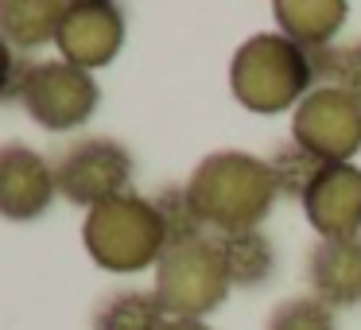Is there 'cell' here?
<instances>
[{
	"label": "cell",
	"mask_w": 361,
	"mask_h": 330,
	"mask_svg": "<svg viewBox=\"0 0 361 330\" xmlns=\"http://www.w3.org/2000/svg\"><path fill=\"white\" fill-rule=\"evenodd\" d=\"M187 195L206 229L245 233V229H260L280 187L268 159L249 152H214L195 167Z\"/></svg>",
	"instance_id": "obj_1"
},
{
	"label": "cell",
	"mask_w": 361,
	"mask_h": 330,
	"mask_svg": "<svg viewBox=\"0 0 361 330\" xmlns=\"http://www.w3.org/2000/svg\"><path fill=\"white\" fill-rule=\"evenodd\" d=\"M314 86V66L303 47L283 35H252L233 51L229 63V90L249 113L276 117L303 102Z\"/></svg>",
	"instance_id": "obj_2"
},
{
	"label": "cell",
	"mask_w": 361,
	"mask_h": 330,
	"mask_svg": "<svg viewBox=\"0 0 361 330\" xmlns=\"http://www.w3.org/2000/svg\"><path fill=\"white\" fill-rule=\"evenodd\" d=\"M82 241L94 264L105 272H144L167 252V233L156 202L133 190L94 206L82 221Z\"/></svg>",
	"instance_id": "obj_3"
},
{
	"label": "cell",
	"mask_w": 361,
	"mask_h": 330,
	"mask_svg": "<svg viewBox=\"0 0 361 330\" xmlns=\"http://www.w3.org/2000/svg\"><path fill=\"white\" fill-rule=\"evenodd\" d=\"M229 276L214 237L171 245L156 264V295L171 319H202L229 295Z\"/></svg>",
	"instance_id": "obj_4"
},
{
	"label": "cell",
	"mask_w": 361,
	"mask_h": 330,
	"mask_svg": "<svg viewBox=\"0 0 361 330\" xmlns=\"http://www.w3.org/2000/svg\"><path fill=\"white\" fill-rule=\"evenodd\" d=\"M20 105L47 133H71L94 117L97 82L66 59H43V63L27 66L24 86H20Z\"/></svg>",
	"instance_id": "obj_5"
},
{
	"label": "cell",
	"mask_w": 361,
	"mask_h": 330,
	"mask_svg": "<svg viewBox=\"0 0 361 330\" xmlns=\"http://www.w3.org/2000/svg\"><path fill=\"white\" fill-rule=\"evenodd\" d=\"M51 171H55V190L66 202L94 210V206L125 195L128 179H133V156L117 140L86 136V140L71 144L51 164Z\"/></svg>",
	"instance_id": "obj_6"
},
{
	"label": "cell",
	"mask_w": 361,
	"mask_h": 330,
	"mask_svg": "<svg viewBox=\"0 0 361 330\" xmlns=\"http://www.w3.org/2000/svg\"><path fill=\"white\" fill-rule=\"evenodd\" d=\"M291 140L322 164H350L361 152V102L338 86H314L295 105Z\"/></svg>",
	"instance_id": "obj_7"
},
{
	"label": "cell",
	"mask_w": 361,
	"mask_h": 330,
	"mask_svg": "<svg viewBox=\"0 0 361 330\" xmlns=\"http://www.w3.org/2000/svg\"><path fill=\"white\" fill-rule=\"evenodd\" d=\"M55 43L66 63L90 74L117 59L121 43H125V16L109 0H78L66 8Z\"/></svg>",
	"instance_id": "obj_8"
},
{
	"label": "cell",
	"mask_w": 361,
	"mask_h": 330,
	"mask_svg": "<svg viewBox=\"0 0 361 330\" xmlns=\"http://www.w3.org/2000/svg\"><path fill=\"white\" fill-rule=\"evenodd\" d=\"M311 229L322 241L361 237V167L326 164L303 198Z\"/></svg>",
	"instance_id": "obj_9"
},
{
	"label": "cell",
	"mask_w": 361,
	"mask_h": 330,
	"mask_svg": "<svg viewBox=\"0 0 361 330\" xmlns=\"http://www.w3.org/2000/svg\"><path fill=\"white\" fill-rule=\"evenodd\" d=\"M55 198V171L27 144H0V218L32 221Z\"/></svg>",
	"instance_id": "obj_10"
},
{
	"label": "cell",
	"mask_w": 361,
	"mask_h": 330,
	"mask_svg": "<svg viewBox=\"0 0 361 330\" xmlns=\"http://www.w3.org/2000/svg\"><path fill=\"white\" fill-rule=\"evenodd\" d=\"M307 280L314 299L326 307H357L361 303V237L319 241L307 252Z\"/></svg>",
	"instance_id": "obj_11"
},
{
	"label": "cell",
	"mask_w": 361,
	"mask_h": 330,
	"mask_svg": "<svg viewBox=\"0 0 361 330\" xmlns=\"http://www.w3.org/2000/svg\"><path fill=\"white\" fill-rule=\"evenodd\" d=\"M272 16L280 24V35L303 51H322L345 24L350 8L342 0H276Z\"/></svg>",
	"instance_id": "obj_12"
},
{
	"label": "cell",
	"mask_w": 361,
	"mask_h": 330,
	"mask_svg": "<svg viewBox=\"0 0 361 330\" xmlns=\"http://www.w3.org/2000/svg\"><path fill=\"white\" fill-rule=\"evenodd\" d=\"M71 4L59 0H0V35L12 51H35L47 39H59V28Z\"/></svg>",
	"instance_id": "obj_13"
},
{
	"label": "cell",
	"mask_w": 361,
	"mask_h": 330,
	"mask_svg": "<svg viewBox=\"0 0 361 330\" xmlns=\"http://www.w3.org/2000/svg\"><path fill=\"white\" fill-rule=\"evenodd\" d=\"M221 252V264L233 288H257L272 276L276 268V245L268 241L260 229H245V233H210Z\"/></svg>",
	"instance_id": "obj_14"
},
{
	"label": "cell",
	"mask_w": 361,
	"mask_h": 330,
	"mask_svg": "<svg viewBox=\"0 0 361 330\" xmlns=\"http://www.w3.org/2000/svg\"><path fill=\"white\" fill-rule=\"evenodd\" d=\"M167 311L156 291H113L94 311V330H164Z\"/></svg>",
	"instance_id": "obj_15"
},
{
	"label": "cell",
	"mask_w": 361,
	"mask_h": 330,
	"mask_svg": "<svg viewBox=\"0 0 361 330\" xmlns=\"http://www.w3.org/2000/svg\"><path fill=\"white\" fill-rule=\"evenodd\" d=\"M268 167H272V175H276L280 195L299 198V202H303L307 190H311V183L322 175V167H326V164L314 159L307 148H299L295 140H288V144H280V148L268 156Z\"/></svg>",
	"instance_id": "obj_16"
},
{
	"label": "cell",
	"mask_w": 361,
	"mask_h": 330,
	"mask_svg": "<svg viewBox=\"0 0 361 330\" xmlns=\"http://www.w3.org/2000/svg\"><path fill=\"white\" fill-rule=\"evenodd\" d=\"M314 66V82L322 86H338L345 94H353L361 102V43H350V47H322V51H307Z\"/></svg>",
	"instance_id": "obj_17"
},
{
	"label": "cell",
	"mask_w": 361,
	"mask_h": 330,
	"mask_svg": "<svg viewBox=\"0 0 361 330\" xmlns=\"http://www.w3.org/2000/svg\"><path fill=\"white\" fill-rule=\"evenodd\" d=\"M152 202H156L159 221H164L167 249H171V245H183V241H195V237H206V226L195 214V206H190L187 187H164Z\"/></svg>",
	"instance_id": "obj_18"
},
{
	"label": "cell",
	"mask_w": 361,
	"mask_h": 330,
	"mask_svg": "<svg viewBox=\"0 0 361 330\" xmlns=\"http://www.w3.org/2000/svg\"><path fill=\"white\" fill-rule=\"evenodd\" d=\"M264 330H338V319H334V307H326L322 299L295 295L276 303Z\"/></svg>",
	"instance_id": "obj_19"
},
{
	"label": "cell",
	"mask_w": 361,
	"mask_h": 330,
	"mask_svg": "<svg viewBox=\"0 0 361 330\" xmlns=\"http://www.w3.org/2000/svg\"><path fill=\"white\" fill-rule=\"evenodd\" d=\"M27 66H32V59L16 55V51H12V43L0 35V102L20 97V86H24Z\"/></svg>",
	"instance_id": "obj_20"
},
{
	"label": "cell",
	"mask_w": 361,
	"mask_h": 330,
	"mask_svg": "<svg viewBox=\"0 0 361 330\" xmlns=\"http://www.w3.org/2000/svg\"><path fill=\"white\" fill-rule=\"evenodd\" d=\"M164 330H210V326H206L202 319H171Z\"/></svg>",
	"instance_id": "obj_21"
}]
</instances>
